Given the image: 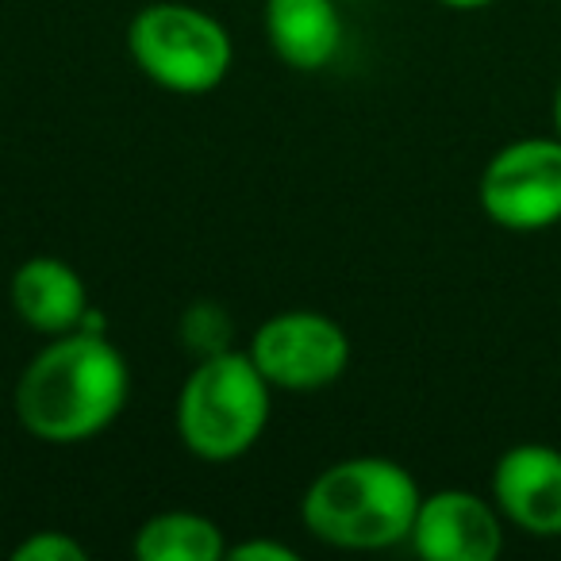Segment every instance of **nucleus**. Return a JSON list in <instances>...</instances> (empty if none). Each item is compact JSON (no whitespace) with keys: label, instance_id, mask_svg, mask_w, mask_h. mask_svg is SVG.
<instances>
[{"label":"nucleus","instance_id":"20e7f679","mask_svg":"<svg viewBox=\"0 0 561 561\" xmlns=\"http://www.w3.org/2000/svg\"><path fill=\"white\" fill-rule=\"evenodd\" d=\"M127 47L142 73L170 93H208L231 70L224 24L193 4H150L127 27Z\"/></svg>","mask_w":561,"mask_h":561},{"label":"nucleus","instance_id":"f257e3e1","mask_svg":"<svg viewBox=\"0 0 561 561\" xmlns=\"http://www.w3.org/2000/svg\"><path fill=\"white\" fill-rule=\"evenodd\" d=\"M127 389L131 377L124 354L101 331H66L24 369L16 415L43 443H85L124 412Z\"/></svg>","mask_w":561,"mask_h":561},{"label":"nucleus","instance_id":"f8f14e48","mask_svg":"<svg viewBox=\"0 0 561 561\" xmlns=\"http://www.w3.org/2000/svg\"><path fill=\"white\" fill-rule=\"evenodd\" d=\"M16 561H85L89 550L78 542V538L62 535V530H35L32 538L12 550Z\"/></svg>","mask_w":561,"mask_h":561},{"label":"nucleus","instance_id":"f03ea898","mask_svg":"<svg viewBox=\"0 0 561 561\" xmlns=\"http://www.w3.org/2000/svg\"><path fill=\"white\" fill-rule=\"evenodd\" d=\"M420 484L389 458H346L305 492V523L320 542L343 550H385L412 535Z\"/></svg>","mask_w":561,"mask_h":561},{"label":"nucleus","instance_id":"6e6552de","mask_svg":"<svg viewBox=\"0 0 561 561\" xmlns=\"http://www.w3.org/2000/svg\"><path fill=\"white\" fill-rule=\"evenodd\" d=\"M496 507L519 530L538 538L561 535V454L542 443L512 446L492 469Z\"/></svg>","mask_w":561,"mask_h":561},{"label":"nucleus","instance_id":"ddd939ff","mask_svg":"<svg viewBox=\"0 0 561 561\" xmlns=\"http://www.w3.org/2000/svg\"><path fill=\"white\" fill-rule=\"evenodd\" d=\"M227 558L231 561H297V553L289 546L270 542V538H254V542L227 546Z\"/></svg>","mask_w":561,"mask_h":561},{"label":"nucleus","instance_id":"7ed1b4c3","mask_svg":"<svg viewBox=\"0 0 561 561\" xmlns=\"http://www.w3.org/2000/svg\"><path fill=\"white\" fill-rule=\"evenodd\" d=\"M270 389L250 354H204L178 397V435L196 458L231 461L262 438L270 423Z\"/></svg>","mask_w":561,"mask_h":561},{"label":"nucleus","instance_id":"4468645a","mask_svg":"<svg viewBox=\"0 0 561 561\" xmlns=\"http://www.w3.org/2000/svg\"><path fill=\"white\" fill-rule=\"evenodd\" d=\"M446 9H458V12H473V9H484L492 0H443Z\"/></svg>","mask_w":561,"mask_h":561},{"label":"nucleus","instance_id":"2eb2a0df","mask_svg":"<svg viewBox=\"0 0 561 561\" xmlns=\"http://www.w3.org/2000/svg\"><path fill=\"white\" fill-rule=\"evenodd\" d=\"M553 127H558V139H561V85H558V96H553Z\"/></svg>","mask_w":561,"mask_h":561},{"label":"nucleus","instance_id":"9b49d317","mask_svg":"<svg viewBox=\"0 0 561 561\" xmlns=\"http://www.w3.org/2000/svg\"><path fill=\"white\" fill-rule=\"evenodd\" d=\"M139 561H219L227 558L224 530L196 512H162L135 530Z\"/></svg>","mask_w":561,"mask_h":561},{"label":"nucleus","instance_id":"423d86ee","mask_svg":"<svg viewBox=\"0 0 561 561\" xmlns=\"http://www.w3.org/2000/svg\"><path fill=\"white\" fill-rule=\"evenodd\" d=\"M481 208L507 231H542L561 219V139H519L481 173Z\"/></svg>","mask_w":561,"mask_h":561},{"label":"nucleus","instance_id":"9d476101","mask_svg":"<svg viewBox=\"0 0 561 561\" xmlns=\"http://www.w3.org/2000/svg\"><path fill=\"white\" fill-rule=\"evenodd\" d=\"M265 35L293 70H323L339 55L343 16L335 0H265Z\"/></svg>","mask_w":561,"mask_h":561},{"label":"nucleus","instance_id":"0eeeda50","mask_svg":"<svg viewBox=\"0 0 561 561\" xmlns=\"http://www.w3.org/2000/svg\"><path fill=\"white\" fill-rule=\"evenodd\" d=\"M408 538L415 553L431 561H492L504 546V530L492 504L466 489L423 496Z\"/></svg>","mask_w":561,"mask_h":561},{"label":"nucleus","instance_id":"1a4fd4ad","mask_svg":"<svg viewBox=\"0 0 561 561\" xmlns=\"http://www.w3.org/2000/svg\"><path fill=\"white\" fill-rule=\"evenodd\" d=\"M12 308L27 328L43 335L78 331L89 316L85 280L58 257H27L12 277Z\"/></svg>","mask_w":561,"mask_h":561},{"label":"nucleus","instance_id":"39448f33","mask_svg":"<svg viewBox=\"0 0 561 561\" xmlns=\"http://www.w3.org/2000/svg\"><path fill=\"white\" fill-rule=\"evenodd\" d=\"M247 354L273 389L316 392L346 374L351 339L320 312H280L254 331Z\"/></svg>","mask_w":561,"mask_h":561}]
</instances>
